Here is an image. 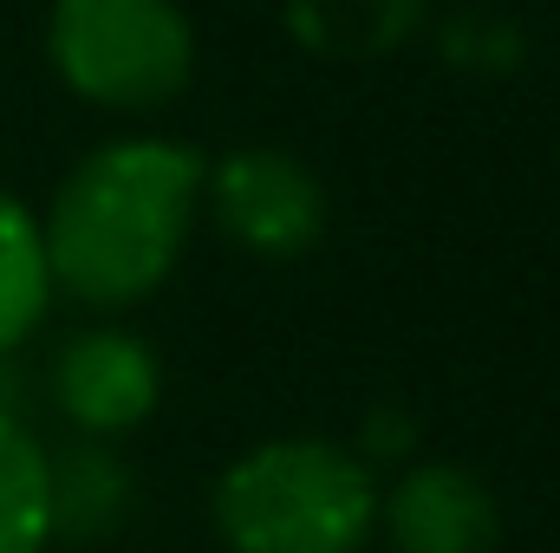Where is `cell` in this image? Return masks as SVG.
<instances>
[{
    "label": "cell",
    "instance_id": "obj_8",
    "mask_svg": "<svg viewBox=\"0 0 560 553\" xmlns=\"http://www.w3.org/2000/svg\"><path fill=\"white\" fill-rule=\"evenodd\" d=\"M52 299V268H46V235L39 215L0 189V358L33 339V326L46 319Z\"/></svg>",
    "mask_w": 560,
    "mask_h": 553
},
{
    "label": "cell",
    "instance_id": "obj_3",
    "mask_svg": "<svg viewBox=\"0 0 560 553\" xmlns=\"http://www.w3.org/2000/svg\"><path fill=\"white\" fill-rule=\"evenodd\" d=\"M46 59L98 111H163L189 92L196 26L176 0H52Z\"/></svg>",
    "mask_w": 560,
    "mask_h": 553
},
{
    "label": "cell",
    "instance_id": "obj_7",
    "mask_svg": "<svg viewBox=\"0 0 560 553\" xmlns=\"http://www.w3.org/2000/svg\"><path fill=\"white\" fill-rule=\"evenodd\" d=\"M430 0H287V33L313 59H378L423 26Z\"/></svg>",
    "mask_w": 560,
    "mask_h": 553
},
{
    "label": "cell",
    "instance_id": "obj_2",
    "mask_svg": "<svg viewBox=\"0 0 560 553\" xmlns=\"http://www.w3.org/2000/svg\"><path fill=\"white\" fill-rule=\"evenodd\" d=\"M372 528L378 482L326 436L255 443L215 482V534L229 553H359Z\"/></svg>",
    "mask_w": 560,
    "mask_h": 553
},
{
    "label": "cell",
    "instance_id": "obj_1",
    "mask_svg": "<svg viewBox=\"0 0 560 553\" xmlns=\"http://www.w3.org/2000/svg\"><path fill=\"white\" fill-rule=\"evenodd\" d=\"M209 163L189 143L131 138L105 143L59 183L39 235L52 286L85 306H138L150 299L189 248L202 209Z\"/></svg>",
    "mask_w": 560,
    "mask_h": 553
},
{
    "label": "cell",
    "instance_id": "obj_9",
    "mask_svg": "<svg viewBox=\"0 0 560 553\" xmlns=\"http://www.w3.org/2000/svg\"><path fill=\"white\" fill-rule=\"evenodd\" d=\"M46 475H52V534H105L125 521L131 469L105 443H72L59 462H46Z\"/></svg>",
    "mask_w": 560,
    "mask_h": 553
},
{
    "label": "cell",
    "instance_id": "obj_4",
    "mask_svg": "<svg viewBox=\"0 0 560 553\" xmlns=\"http://www.w3.org/2000/svg\"><path fill=\"white\" fill-rule=\"evenodd\" d=\"M222 235L261 261H293L326 235V183L287 150H235L202 176Z\"/></svg>",
    "mask_w": 560,
    "mask_h": 553
},
{
    "label": "cell",
    "instance_id": "obj_10",
    "mask_svg": "<svg viewBox=\"0 0 560 553\" xmlns=\"http://www.w3.org/2000/svg\"><path fill=\"white\" fill-rule=\"evenodd\" d=\"M46 449L20 416H0V553H39L52 541V475Z\"/></svg>",
    "mask_w": 560,
    "mask_h": 553
},
{
    "label": "cell",
    "instance_id": "obj_5",
    "mask_svg": "<svg viewBox=\"0 0 560 553\" xmlns=\"http://www.w3.org/2000/svg\"><path fill=\"white\" fill-rule=\"evenodd\" d=\"M156 391H163L156 352L131 332H112V326L72 332L52 358V398H59L66 423H79L85 436L138 430L156 411Z\"/></svg>",
    "mask_w": 560,
    "mask_h": 553
},
{
    "label": "cell",
    "instance_id": "obj_6",
    "mask_svg": "<svg viewBox=\"0 0 560 553\" xmlns=\"http://www.w3.org/2000/svg\"><path fill=\"white\" fill-rule=\"evenodd\" d=\"M385 534L398 553H495L502 515L476 469L463 462H418L378 495Z\"/></svg>",
    "mask_w": 560,
    "mask_h": 553
}]
</instances>
